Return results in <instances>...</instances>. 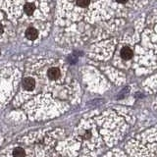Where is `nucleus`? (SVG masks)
Masks as SVG:
<instances>
[{"label":"nucleus","instance_id":"nucleus-1","mask_svg":"<svg viewBox=\"0 0 157 157\" xmlns=\"http://www.w3.org/2000/svg\"><path fill=\"white\" fill-rule=\"evenodd\" d=\"M34 86H36V81H34L33 78L28 77V78H26L24 80V82H23V87L27 91L33 90V88H34Z\"/></svg>","mask_w":157,"mask_h":157},{"label":"nucleus","instance_id":"nucleus-2","mask_svg":"<svg viewBox=\"0 0 157 157\" xmlns=\"http://www.w3.org/2000/svg\"><path fill=\"white\" fill-rule=\"evenodd\" d=\"M60 75H61L60 70H59V69L56 68V67L49 68L48 71H47V76H48L49 78H50V80H56V78H59V76H60Z\"/></svg>","mask_w":157,"mask_h":157},{"label":"nucleus","instance_id":"nucleus-3","mask_svg":"<svg viewBox=\"0 0 157 157\" xmlns=\"http://www.w3.org/2000/svg\"><path fill=\"white\" fill-rule=\"evenodd\" d=\"M134 55V53H132V50L129 47H124L121 50V56L123 59H125V60H129L131 59Z\"/></svg>","mask_w":157,"mask_h":157},{"label":"nucleus","instance_id":"nucleus-4","mask_svg":"<svg viewBox=\"0 0 157 157\" xmlns=\"http://www.w3.org/2000/svg\"><path fill=\"white\" fill-rule=\"evenodd\" d=\"M38 36V33L36 31V29L34 28H29L26 32V36L27 38L31 39V40H33V39H36Z\"/></svg>","mask_w":157,"mask_h":157},{"label":"nucleus","instance_id":"nucleus-5","mask_svg":"<svg viewBox=\"0 0 157 157\" xmlns=\"http://www.w3.org/2000/svg\"><path fill=\"white\" fill-rule=\"evenodd\" d=\"M13 157H26V151L22 147H16L12 152Z\"/></svg>","mask_w":157,"mask_h":157},{"label":"nucleus","instance_id":"nucleus-6","mask_svg":"<svg viewBox=\"0 0 157 157\" xmlns=\"http://www.w3.org/2000/svg\"><path fill=\"white\" fill-rule=\"evenodd\" d=\"M24 10H25V13H26L27 15H32L34 12V10H36V6L32 3H27L26 5H25Z\"/></svg>","mask_w":157,"mask_h":157},{"label":"nucleus","instance_id":"nucleus-7","mask_svg":"<svg viewBox=\"0 0 157 157\" xmlns=\"http://www.w3.org/2000/svg\"><path fill=\"white\" fill-rule=\"evenodd\" d=\"M90 4V0H77V5L80 7H86Z\"/></svg>","mask_w":157,"mask_h":157},{"label":"nucleus","instance_id":"nucleus-8","mask_svg":"<svg viewBox=\"0 0 157 157\" xmlns=\"http://www.w3.org/2000/svg\"><path fill=\"white\" fill-rule=\"evenodd\" d=\"M128 1V0H117V2H119V3H126Z\"/></svg>","mask_w":157,"mask_h":157},{"label":"nucleus","instance_id":"nucleus-9","mask_svg":"<svg viewBox=\"0 0 157 157\" xmlns=\"http://www.w3.org/2000/svg\"><path fill=\"white\" fill-rule=\"evenodd\" d=\"M3 33V27H2V25L0 24V34H1Z\"/></svg>","mask_w":157,"mask_h":157}]
</instances>
